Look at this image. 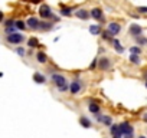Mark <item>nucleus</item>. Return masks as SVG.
<instances>
[{
    "mask_svg": "<svg viewBox=\"0 0 147 138\" xmlns=\"http://www.w3.org/2000/svg\"><path fill=\"white\" fill-rule=\"evenodd\" d=\"M98 69L100 71H102V72H110V71H113V62H111V59L108 58V56H101V58H98Z\"/></svg>",
    "mask_w": 147,
    "mask_h": 138,
    "instance_id": "nucleus-1",
    "label": "nucleus"
},
{
    "mask_svg": "<svg viewBox=\"0 0 147 138\" xmlns=\"http://www.w3.org/2000/svg\"><path fill=\"white\" fill-rule=\"evenodd\" d=\"M25 35L20 33V32H15V33H10V35H6V42L10 43V45H20L25 42Z\"/></svg>",
    "mask_w": 147,
    "mask_h": 138,
    "instance_id": "nucleus-2",
    "label": "nucleus"
},
{
    "mask_svg": "<svg viewBox=\"0 0 147 138\" xmlns=\"http://www.w3.org/2000/svg\"><path fill=\"white\" fill-rule=\"evenodd\" d=\"M51 81L53 82V85L58 88V89H61L62 86H65V85H69L68 84V79H66V76L65 75H62V74H52L51 75Z\"/></svg>",
    "mask_w": 147,
    "mask_h": 138,
    "instance_id": "nucleus-3",
    "label": "nucleus"
},
{
    "mask_svg": "<svg viewBox=\"0 0 147 138\" xmlns=\"http://www.w3.org/2000/svg\"><path fill=\"white\" fill-rule=\"evenodd\" d=\"M53 12H52V9H51V6H48V5H40V7H39V16L43 19V20H51L52 17H53Z\"/></svg>",
    "mask_w": 147,
    "mask_h": 138,
    "instance_id": "nucleus-4",
    "label": "nucleus"
},
{
    "mask_svg": "<svg viewBox=\"0 0 147 138\" xmlns=\"http://www.w3.org/2000/svg\"><path fill=\"white\" fill-rule=\"evenodd\" d=\"M82 91V81L80 78H75L69 84V94L71 95H77Z\"/></svg>",
    "mask_w": 147,
    "mask_h": 138,
    "instance_id": "nucleus-5",
    "label": "nucleus"
},
{
    "mask_svg": "<svg viewBox=\"0 0 147 138\" xmlns=\"http://www.w3.org/2000/svg\"><path fill=\"white\" fill-rule=\"evenodd\" d=\"M90 15H91V17H92L94 20L100 22V25H104V23H105L104 12H102L100 7H94V9H91V10H90Z\"/></svg>",
    "mask_w": 147,
    "mask_h": 138,
    "instance_id": "nucleus-6",
    "label": "nucleus"
},
{
    "mask_svg": "<svg viewBox=\"0 0 147 138\" xmlns=\"http://www.w3.org/2000/svg\"><path fill=\"white\" fill-rule=\"evenodd\" d=\"M121 25L118 23V22H108V25H107V30L115 38V36H118L120 35V32H121Z\"/></svg>",
    "mask_w": 147,
    "mask_h": 138,
    "instance_id": "nucleus-7",
    "label": "nucleus"
},
{
    "mask_svg": "<svg viewBox=\"0 0 147 138\" xmlns=\"http://www.w3.org/2000/svg\"><path fill=\"white\" fill-rule=\"evenodd\" d=\"M78 7H75V6H65V5H62L61 9H59V15L62 17H69V16H72L74 13H75Z\"/></svg>",
    "mask_w": 147,
    "mask_h": 138,
    "instance_id": "nucleus-8",
    "label": "nucleus"
},
{
    "mask_svg": "<svg viewBox=\"0 0 147 138\" xmlns=\"http://www.w3.org/2000/svg\"><path fill=\"white\" fill-rule=\"evenodd\" d=\"M120 125V131H121V135L124 137V135H133V132H134V128H133V125L128 122V121H124V122H121V124H118Z\"/></svg>",
    "mask_w": 147,
    "mask_h": 138,
    "instance_id": "nucleus-9",
    "label": "nucleus"
},
{
    "mask_svg": "<svg viewBox=\"0 0 147 138\" xmlns=\"http://www.w3.org/2000/svg\"><path fill=\"white\" fill-rule=\"evenodd\" d=\"M128 35L131 38H137V36H141L143 35V27L137 23H131L130 27H128Z\"/></svg>",
    "mask_w": 147,
    "mask_h": 138,
    "instance_id": "nucleus-10",
    "label": "nucleus"
},
{
    "mask_svg": "<svg viewBox=\"0 0 147 138\" xmlns=\"http://www.w3.org/2000/svg\"><path fill=\"white\" fill-rule=\"evenodd\" d=\"M74 16H75L77 19H80V20H88V19L91 17L90 10H87V9H84V7H78V9L75 10V13H74Z\"/></svg>",
    "mask_w": 147,
    "mask_h": 138,
    "instance_id": "nucleus-11",
    "label": "nucleus"
},
{
    "mask_svg": "<svg viewBox=\"0 0 147 138\" xmlns=\"http://www.w3.org/2000/svg\"><path fill=\"white\" fill-rule=\"evenodd\" d=\"M39 23H40V20H39L38 17H35V16H30V17L26 20V26H28V29H30V30H39Z\"/></svg>",
    "mask_w": 147,
    "mask_h": 138,
    "instance_id": "nucleus-12",
    "label": "nucleus"
},
{
    "mask_svg": "<svg viewBox=\"0 0 147 138\" xmlns=\"http://www.w3.org/2000/svg\"><path fill=\"white\" fill-rule=\"evenodd\" d=\"M95 118H97L98 122H101V124L105 125V127H111V125H113V118H111L110 115H102V114L100 112V114L95 115Z\"/></svg>",
    "mask_w": 147,
    "mask_h": 138,
    "instance_id": "nucleus-13",
    "label": "nucleus"
},
{
    "mask_svg": "<svg viewBox=\"0 0 147 138\" xmlns=\"http://www.w3.org/2000/svg\"><path fill=\"white\" fill-rule=\"evenodd\" d=\"M53 29V22L52 20H40L39 23V30L40 32H51Z\"/></svg>",
    "mask_w": 147,
    "mask_h": 138,
    "instance_id": "nucleus-14",
    "label": "nucleus"
},
{
    "mask_svg": "<svg viewBox=\"0 0 147 138\" xmlns=\"http://www.w3.org/2000/svg\"><path fill=\"white\" fill-rule=\"evenodd\" d=\"M110 43L113 45V49H114V50H115V52H117L118 55L124 53V50H125V49H124V46L121 45V42H120V40H118L117 38H113V40H111Z\"/></svg>",
    "mask_w": 147,
    "mask_h": 138,
    "instance_id": "nucleus-15",
    "label": "nucleus"
},
{
    "mask_svg": "<svg viewBox=\"0 0 147 138\" xmlns=\"http://www.w3.org/2000/svg\"><path fill=\"white\" fill-rule=\"evenodd\" d=\"M110 134H111L113 138H123L121 131H120V125H118V124H113V125L110 127Z\"/></svg>",
    "mask_w": 147,
    "mask_h": 138,
    "instance_id": "nucleus-16",
    "label": "nucleus"
},
{
    "mask_svg": "<svg viewBox=\"0 0 147 138\" xmlns=\"http://www.w3.org/2000/svg\"><path fill=\"white\" fill-rule=\"evenodd\" d=\"M48 55L43 52V50H39L38 53H36V62L38 63H40V65H45V63H48Z\"/></svg>",
    "mask_w": 147,
    "mask_h": 138,
    "instance_id": "nucleus-17",
    "label": "nucleus"
},
{
    "mask_svg": "<svg viewBox=\"0 0 147 138\" xmlns=\"http://www.w3.org/2000/svg\"><path fill=\"white\" fill-rule=\"evenodd\" d=\"M88 30H90V33H91V35H94V36H100V35H101V32H102L101 25H90Z\"/></svg>",
    "mask_w": 147,
    "mask_h": 138,
    "instance_id": "nucleus-18",
    "label": "nucleus"
},
{
    "mask_svg": "<svg viewBox=\"0 0 147 138\" xmlns=\"http://www.w3.org/2000/svg\"><path fill=\"white\" fill-rule=\"evenodd\" d=\"M33 81H35L36 84L42 85V84H46V76H45L43 74H40V72H35V74H33Z\"/></svg>",
    "mask_w": 147,
    "mask_h": 138,
    "instance_id": "nucleus-19",
    "label": "nucleus"
},
{
    "mask_svg": "<svg viewBox=\"0 0 147 138\" xmlns=\"http://www.w3.org/2000/svg\"><path fill=\"white\" fill-rule=\"evenodd\" d=\"M88 111H90L91 114L97 115V114L101 112V107H100L97 102H90V104H88Z\"/></svg>",
    "mask_w": 147,
    "mask_h": 138,
    "instance_id": "nucleus-20",
    "label": "nucleus"
},
{
    "mask_svg": "<svg viewBox=\"0 0 147 138\" xmlns=\"http://www.w3.org/2000/svg\"><path fill=\"white\" fill-rule=\"evenodd\" d=\"M80 124H81V127H84V128H91V127H92L91 119H90L88 117H85V115H81V117H80Z\"/></svg>",
    "mask_w": 147,
    "mask_h": 138,
    "instance_id": "nucleus-21",
    "label": "nucleus"
},
{
    "mask_svg": "<svg viewBox=\"0 0 147 138\" xmlns=\"http://www.w3.org/2000/svg\"><path fill=\"white\" fill-rule=\"evenodd\" d=\"M28 46L30 48V49H36V48H40L42 45L39 43V40H38V38H29L28 39Z\"/></svg>",
    "mask_w": 147,
    "mask_h": 138,
    "instance_id": "nucleus-22",
    "label": "nucleus"
},
{
    "mask_svg": "<svg viewBox=\"0 0 147 138\" xmlns=\"http://www.w3.org/2000/svg\"><path fill=\"white\" fill-rule=\"evenodd\" d=\"M134 42H136V45L137 46H147V36H137V38H134Z\"/></svg>",
    "mask_w": 147,
    "mask_h": 138,
    "instance_id": "nucleus-23",
    "label": "nucleus"
},
{
    "mask_svg": "<svg viewBox=\"0 0 147 138\" xmlns=\"http://www.w3.org/2000/svg\"><path fill=\"white\" fill-rule=\"evenodd\" d=\"M128 60H130V63H133V65H140V63H141V58H140V55H134V53H130Z\"/></svg>",
    "mask_w": 147,
    "mask_h": 138,
    "instance_id": "nucleus-24",
    "label": "nucleus"
},
{
    "mask_svg": "<svg viewBox=\"0 0 147 138\" xmlns=\"http://www.w3.org/2000/svg\"><path fill=\"white\" fill-rule=\"evenodd\" d=\"M100 36H101V39H102V40H105V42H111V40H113V38H114V36L107 30V29H105V30H102Z\"/></svg>",
    "mask_w": 147,
    "mask_h": 138,
    "instance_id": "nucleus-25",
    "label": "nucleus"
},
{
    "mask_svg": "<svg viewBox=\"0 0 147 138\" xmlns=\"http://www.w3.org/2000/svg\"><path fill=\"white\" fill-rule=\"evenodd\" d=\"M15 26H16V29L18 30H25V29H28V26H26V22L25 20H16L15 22Z\"/></svg>",
    "mask_w": 147,
    "mask_h": 138,
    "instance_id": "nucleus-26",
    "label": "nucleus"
},
{
    "mask_svg": "<svg viewBox=\"0 0 147 138\" xmlns=\"http://www.w3.org/2000/svg\"><path fill=\"white\" fill-rule=\"evenodd\" d=\"M141 48L140 46H137V45H134V46H131L130 48V53H134V55H141Z\"/></svg>",
    "mask_w": 147,
    "mask_h": 138,
    "instance_id": "nucleus-27",
    "label": "nucleus"
},
{
    "mask_svg": "<svg viewBox=\"0 0 147 138\" xmlns=\"http://www.w3.org/2000/svg\"><path fill=\"white\" fill-rule=\"evenodd\" d=\"M15 52L20 56V58H23V56H26V50H25V48H22V46H19V48H16L15 49Z\"/></svg>",
    "mask_w": 147,
    "mask_h": 138,
    "instance_id": "nucleus-28",
    "label": "nucleus"
},
{
    "mask_svg": "<svg viewBox=\"0 0 147 138\" xmlns=\"http://www.w3.org/2000/svg\"><path fill=\"white\" fill-rule=\"evenodd\" d=\"M136 12L138 15H147V6H138L136 7Z\"/></svg>",
    "mask_w": 147,
    "mask_h": 138,
    "instance_id": "nucleus-29",
    "label": "nucleus"
},
{
    "mask_svg": "<svg viewBox=\"0 0 147 138\" xmlns=\"http://www.w3.org/2000/svg\"><path fill=\"white\" fill-rule=\"evenodd\" d=\"M90 69H91V71H95V69H98V56L94 58V60H92L91 65H90Z\"/></svg>",
    "mask_w": 147,
    "mask_h": 138,
    "instance_id": "nucleus-30",
    "label": "nucleus"
},
{
    "mask_svg": "<svg viewBox=\"0 0 147 138\" xmlns=\"http://www.w3.org/2000/svg\"><path fill=\"white\" fill-rule=\"evenodd\" d=\"M15 19H7V20H5L3 22V25H5V27H9V26H15Z\"/></svg>",
    "mask_w": 147,
    "mask_h": 138,
    "instance_id": "nucleus-31",
    "label": "nucleus"
},
{
    "mask_svg": "<svg viewBox=\"0 0 147 138\" xmlns=\"http://www.w3.org/2000/svg\"><path fill=\"white\" fill-rule=\"evenodd\" d=\"M16 32V26H9V27H5V33L6 35H10V33H15Z\"/></svg>",
    "mask_w": 147,
    "mask_h": 138,
    "instance_id": "nucleus-32",
    "label": "nucleus"
},
{
    "mask_svg": "<svg viewBox=\"0 0 147 138\" xmlns=\"http://www.w3.org/2000/svg\"><path fill=\"white\" fill-rule=\"evenodd\" d=\"M59 92H62V94H65V92H68L69 91V85H65V86H62L61 89H58Z\"/></svg>",
    "mask_w": 147,
    "mask_h": 138,
    "instance_id": "nucleus-33",
    "label": "nucleus"
},
{
    "mask_svg": "<svg viewBox=\"0 0 147 138\" xmlns=\"http://www.w3.org/2000/svg\"><path fill=\"white\" fill-rule=\"evenodd\" d=\"M5 22V15H3V12L0 10V23H3Z\"/></svg>",
    "mask_w": 147,
    "mask_h": 138,
    "instance_id": "nucleus-34",
    "label": "nucleus"
},
{
    "mask_svg": "<svg viewBox=\"0 0 147 138\" xmlns=\"http://www.w3.org/2000/svg\"><path fill=\"white\" fill-rule=\"evenodd\" d=\"M141 118H143V121H144V122H147V112H146V114H143V117H141Z\"/></svg>",
    "mask_w": 147,
    "mask_h": 138,
    "instance_id": "nucleus-35",
    "label": "nucleus"
},
{
    "mask_svg": "<svg viewBox=\"0 0 147 138\" xmlns=\"http://www.w3.org/2000/svg\"><path fill=\"white\" fill-rule=\"evenodd\" d=\"M144 85H146V88H147V72H146V75H144Z\"/></svg>",
    "mask_w": 147,
    "mask_h": 138,
    "instance_id": "nucleus-36",
    "label": "nucleus"
},
{
    "mask_svg": "<svg viewBox=\"0 0 147 138\" xmlns=\"http://www.w3.org/2000/svg\"><path fill=\"white\" fill-rule=\"evenodd\" d=\"M30 2H32V3H35V5H38V3H40V2H42V0H30Z\"/></svg>",
    "mask_w": 147,
    "mask_h": 138,
    "instance_id": "nucleus-37",
    "label": "nucleus"
},
{
    "mask_svg": "<svg viewBox=\"0 0 147 138\" xmlns=\"http://www.w3.org/2000/svg\"><path fill=\"white\" fill-rule=\"evenodd\" d=\"M138 138H147V137H144V135H140V137H138Z\"/></svg>",
    "mask_w": 147,
    "mask_h": 138,
    "instance_id": "nucleus-38",
    "label": "nucleus"
},
{
    "mask_svg": "<svg viewBox=\"0 0 147 138\" xmlns=\"http://www.w3.org/2000/svg\"><path fill=\"white\" fill-rule=\"evenodd\" d=\"M23 2H30V0H23Z\"/></svg>",
    "mask_w": 147,
    "mask_h": 138,
    "instance_id": "nucleus-39",
    "label": "nucleus"
}]
</instances>
